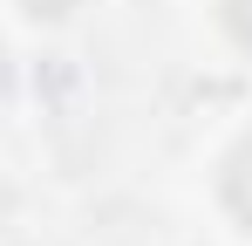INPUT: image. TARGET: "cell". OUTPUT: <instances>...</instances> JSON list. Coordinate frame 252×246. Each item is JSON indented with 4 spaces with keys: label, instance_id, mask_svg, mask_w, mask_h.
Masks as SVG:
<instances>
[{
    "label": "cell",
    "instance_id": "6da1fadb",
    "mask_svg": "<svg viewBox=\"0 0 252 246\" xmlns=\"http://www.w3.org/2000/svg\"><path fill=\"white\" fill-rule=\"evenodd\" d=\"M225 192H232V205L252 219V137L239 144V158H232V171H225Z\"/></svg>",
    "mask_w": 252,
    "mask_h": 246
}]
</instances>
